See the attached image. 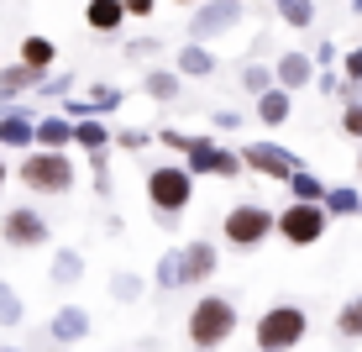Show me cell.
<instances>
[{
    "mask_svg": "<svg viewBox=\"0 0 362 352\" xmlns=\"http://www.w3.org/2000/svg\"><path fill=\"white\" fill-rule=\"evenodd\" d=\"M326 210H331V221H341V216H362V190H357V184H331Z\"/></svg>",
    "mask_w": 362,
    "mask_h": 352,
    "instance_id": "obj_25",
    "label": "cell"
},
{
    "mask_svg": "<svg viewBox=\"0 0 362 352\" xmlns=\"http://www.w3.org/2000/svg\"><path fill=\"white\" fill-rule=\"evenodd\" d=\"M273 6H284V0H273Z\"/></svg>",
    "mask_w": 362,
    "mask_h": 352,
    "instance_id": "obj_44",
    "label": "cell"
},
{
    "mask_svg": "<svg viewBox=\"0 0 362 352\" xmlns=\"http://www.w3.org/2000/svg\"><path fill=\"white\" fill-rule=\"evenodd\" d=\"M273 84H279V74H273L268 64H247V69H242V90H247V95H257V100H263V95L273 90Z\"/></svg>",
    "mask_w": 362,
    "mask_h": 352,
    "instance_id": "obj_30",
    "label": "cell"
},
{
    "mask_svg": "<svg viewBox=\"0 0 362 352\" xmlns=\"http://www.w3.org/2000/svg\"><path fill=\"white\" fill-rule=\"evenodd\" d=\"M158 142L173 147V153H189V142H194V137H189V132H173V127H163V132H158Z\"/></svg>",
    "mask_w": 362,
    "mask_h": 352,
    "instance_id": "obj_35",
    "label": "cell"
},
{
    "mask_svg": "<svg viewBox=\"0 0 362 352\" xmlns=\"http://www.w3.org/2000/svg\"><path fill=\"white\" fill-rule=\"evenodd\" d=\"M236 21H242V0H205L189 16V42H210V37L231 32Z\"/></svg>",
    "mask_w": 362,
    "mask_h": 352,
    "instance_id": "obj_8",
    "label": "cell"
},
{
    "mask_svg": "<svg viewBox=\"0 0 362 352\" xmlns=\"http://www.w3.org/2000/svg\"><path fill=\"white\" fill-rule=\"evenodd\" d=\"M0 242L6 247H47L53 242V226H47L42 210H32V205H11L6 216H0Z\"/></svg>",
    "mask_w": 362,
    "mask_h": 352,
    "instance_id": "obj_7",
    "label": "cell"
},
{
    "mask_svg": "<svg viewBox=\"0 0 362 352\" xmlns=\"http://www.w3.org/2000/svg\"><path fill=\"white\" fill-rule=\"evenodd\" d=\"M179 253H184V284H210L221 273V247L210 242V237H194Z\"/></svg>",
    "mask_w": 362,
    "mask_h": 352,
    "instance_id": "obj_10",
    "label": "cell"
},
{
    "mask_svg": "<svg viewBox=\"0 0 362 352\" xmlns=\"http://www.w3.org/2000/svg\"><path fill=\"white\" fill-rule=\"evenodd\" d=\"M42 84H47V74H37L27 64H6V69H0V100H16L27 90H42Z\"/></svg>",
    "mask_w": 362,
    "mask_h": 352,
    "instance_id": "obj_18",
    "label": "cell"
},
{
    "mask_svg": "<svg viewBox=\"0 0 362 352\" xmlns=\"http://www.w3.org/2000/svg\"><path fill=\"white\" fill-rule=\"evenodd\" d=\"M173 69L184 74V79H210L221 64H216V53H210L205 42H184L179 47V58H173Z\"/></svg>",
    "mask_w": 362,
    "mask_h": 352,
    "instance_id": "obj_16",
    "label": "cell"
},
{
    "mask_svg": "<svg viewBox=\"0 0 362 352\" xmlns=\"http://www.w3.org/2000/svg\"><path fill=\"white\" fill-rule=\"evenodd\" d=\"M53 58H58V42H53V37H42V32L21 37V64H27V69L47 74V69H53Z\"/></svg>",
    "mask_w": 362,
    "mask_h": 352,
    "instance_id": "obj_20",
    "label": "cell"
},
{
    "mask_svg": "<svg viewBox=\"0 0 362 352\" xmlns=\"http://www.w3.org/2000/svg\"><path fill=\"white\" fill-rule=\"evenodd\" d=\"M142 295H147V279L136 268H116L110 273V300H116V305H136Z\"/></svg>",
    "mask_w": 362,
    "mask_h": 352,
    "instance_id": "obj_23",
    "label": "cell"
},
{
    "mask_svg": "<svg viewBox=\"0 0 362 352\" xmlns=\"http://www.w3.org/2000/svg\"><path fill=\"white\" fill-rule=\"evenodd\" d=\"M315 64H320V69L336 64V42H320V47H315Z\"/></svg>",
    "mask_w": 362,
    "mask_h": 352,
    "instance_id": "obj_38",
    "label": "cell"
},
{
    "mask_svg": "<svg viewBox=\"0 0 362 352\" xmlns=\"http://www.w3.org/2000/svg\"><path fill=\"white\" fill-rule=\"evenodd\" d=\"M289 195L299 200V205H326V195H331V184L320 179V174H310V169H299L294 179H289Z\"/></svg>",
    "mask_w": 362,
    "mask_h": 352,
    "instance_id": "obj_22",
    "label": "cell"
},
{
    "mask_svg": "<svg viewBox=\"0 0 362 352\" xmlns=\"http://www.w3.org/2000/svg\"><path fill=\"white\" fill-rule=\"evenodd\" d=\"M194 352H199V347H194Z\"/></svg>",
    "mask_w": 362,
    "mask_h": 352,
    "instance_id": "obj_45",
    "label": "cell"
},
{
    "mask_svg": "<svg viewBox=\"0 0 362 352\" xmlns=\"http://www.w3.org/2000/svg\"><path fill=\"white\" fill-rule=\"evenodd\" d=\"M341 79L352 84V90L362 84V47H352V53H341Z\"/></svg>",
    "mask_w": 362,
    "mask_h": 352,
    "instance_id": "obj_33",
    "label": "cell"
},
{
    "mask_svg": "<svg viewBox=\"0 0 362 352\" xmlns=\"http://www.w3.org/2000/svg\"><path fill=\"white\" fill-rule=\"evenodd\" d=\"M242 158H247V169H252V174H263V179H279V184H289L294 174L305 169L294 153H284V147H273V142H247Z\"/></svg>",
    "mask_w": 362,
    "mask_h": 352,
    "instance_id": "obj_9",
    "label": "cell"
},
{
    "mask_svg": "<svg viewBox=\"0 0 362 352\" xmlns=\"http://www.w3.org/2000/svg\"><path fill=\"white\" fill-rule=\"evenodd\" d=\"M305 336H310V316L299 305H289V300H284V305H268L252 326L257 352H294Z\"/></svg>",
    "mask_w": 362,
    "mask_h": 352,
    "instance_id": "obj_3",
    "label": "cell"
},
{
    "mask_svg": "<svg viewBox=\"0 0 362 352\" xmlns=\"http://www.w3.org/2000/svg\"><path fill=\"white\" fill-rule=\"evenodd\" d=\"M326 232H331V210L326 205H299V200H289V205L279 210V237L289 247H315Z\"/></svg>",
    "mask_w": 362,
    "mask_h": 352,
    "instance_id": "obj_6",
    "label": "cell"
},
{
    "mask_svg": "<svg viewBox=\"0 0 362 352\" xmlns=\"http://www.w3.org/2000/svg\"><path fill=\"white\" fill-rule=\"evenodd\" d=\"M273 232H279V216H273L268 205H252V200L231 205V210H226V221H221V237H226L236 253H252V247H263Z\"/></svg>",
    "mask_w": 362,
    "mask_h": 352,
    "instance_id": "obj_5",
    "label": "cell"
},
{
    "mask_svg": "<svg viewBox=\"0 0 362 352\" xmlns=\"http://www.w3.org/2000/svg\"><path fill=\"white\" fill-rule=\"evenodd\" d=\"M289 116H294V95L273 84V90H268L263 100H257V121H263V127H284Z\"/></svg>",
    "mask_w": 362,
    "mask_h": 352,
    "instance_id": "obj_21",
    "label": "cell"
},
{
    "mask_svg": "<svg viewBox=\"0 0 362 352\" xmlns=\"http://www.w3.org/2000/svg\"><path fill=\"white\" fill-rule=\"evenodd\" d=\"M74 137H79V127H74L69 116H42L37 121V147H42V153H64Z\"/></svg>",
    "mask_w": 362,
    "mask_h": 352,
    "instance_id": "obj_17",
    "label": "cell"
},
{
    "mask_svg": "<svg viewBox=\"0 0 362 352\" xmlns=\"http://www.w3.org/2000/svg\"><path fill=\"white\" fill-rule=\"evenodd\" d=\"M221 153H226V147H221L216 137H194V142H189V153H184V169H189L194 179H216Z\"/></svg>",
    "mask_w": 362,
    "mask_h": 352,
    "instance_id": "obj_15",
    "label": "cell"
},
{
    "mask_svg": "<svg viewBox=\"0 0 362 352\" xmlns=\"http://www.w3.org/2000/svg\"><path fill=\"white\" fill-rule=\"evenodd\" d=\"M47 279H53V284H79L84 279V253H79V247H58Z\"/></svg>",
    "mask_w": 362,
    "mask_h": 352,
    "instance_id": "obj_24",
    "label": "cell"
},
{
    "mask_svg": "<svg viewBox=\"0 0 362 352\" xmlns=\"http://www.w3.org/2000/svg\"><path fill=\"white\" fill-rule=\"evenodd\" d=\"M153 284L158 289H184V253L179 247H168V253L153 263Z\"/></svg>",
    "mask_w": 362,
    "mask_h": 352,
    "instance_id": "obj_26",
    "label": "cell"
},
{
    "mask_svg": "<svg viewBox=\"0 0 362 352\" xmlns=\"http://www.w3.org/2000/svg\"><path fill=\"white\" fill-rule=\"evenodd\" d=\"M236 305L226 295H205V300H194L189 305V347L199 352H216V347H226L231 336H236Z\"/></svg>",
    "mask_w": 362,
    "mask_h": 352,
    "instance_id": "obj_2",
    "label": "cell"
},
{
    "mask_svg": "<svg viewBox=\"0 0 362 352\" xmlns=\"http://www.w3.org/2000/svg\"><path fill=\"white\" fill-rule=\"evenodd\" d=\"M315 69H320V64H315L310 53H284L279 64H273V74H279V90H289V95L305 90V84L315 79Z\"/></svg>",
    "mask_w": 362,
    "mask_h": 352,
    "instance_id": "obj_14",
    "label": "cell"
},
{
    "mask_svg": "<svg viewBox=\"0 0 362 352\" xmlns=\"http://www.w3.org/2000/svg\"><path fill=\"white\" fill-rule=\"evenodd\" d=\"M16 179L32 195H69L74 190V163H69V153H42L37 147V153H21Z\"/></svg>",
    "mask_w": 362,
    "mask_h": 352,
    "instance_id": "obj_4",
    "label": "cell"
},
{
    "mask_svg": "<svg viewBox=\"0 0 362 352\" xmlns=\"http://www.w3.org/2000/svg\"><path fill=\"white\" fill-rule=\"evenodd\" d=\"M0 190H6V158H0Z\"/></svg>",
    "mask_w": 362,
    "mask_h": 352,
    "instance_id": "obj_40",
    "label": "cell"
},
{
    "mask_svg": "<svg viewBox=\"0 0 362 352\" xmlns=\"http://www.w3.org/2000/svg\"><path fill=\"white\" fill-rule=\"evenodd\" d=\"M279 16L289 21L294 32H310V27H315V0H284Z\"/></svg>",
    "mask_w": 362,
    "mask_h": 352,
    "instance_id": "obj_31",
    "label": "cell"
},
{
    "mask_svg": "<svg viewBox=\"0 0 362 352\" xmlns=\"http://www.w3.org/2000/svg\"><path fill=\"white\" fill-rule=\"evenodd\" d=\"M21 321H27V300H21L16 284L0 279V326H21Z\"/></svg>",
    "mask_w": 362,
    "mask_h": 352,
    "instance_id": "obj_29",
    "label": "cell"
},
{
    "mask_svg": "<svg viewBox=\"0 0 362 352\" xmlns=\"http://www.w3.org/2000/svg\"><path fill=\"white\" fill-rule=\"evenodd\" d=\"M116 142H121V147H147V142H158V137H147V132H121Z\"/></svg>",
    "mask_w": 362,
    "mask_h": 352,
    "instance_id": "obj_36",
    "label": "cell"
},
{
    "mask_svg": "<svg viewBox=\"0 0 362 352\" xmlns=\"http://www.w3.org/2000/svg\"><path fill=\"white\" fill-rule=\"evenodd\" d=\"M194 200V174L184 169V163H158V169H147V205L158 210V226H173L189 210Z\"/></svg>",
    "mask_w": 362,
    "mask_h": 352,
    "instance_id": "obj_1",
    "label": "cell"
},
{
    "mask_svg": "<svg viewBox=\"0 0 362 352\" xmlns=\"http://www.w3.org/2000/svg\"><path fill=\"white\" fill-rule=\"evenodd\" d=\"M0 147H27V153H37V121L27 116L21 106H6L0 110Z\"/></svg>",
    "mask_w": 362,
    "mask_h": 352,
    "instance_id": "obj_11",
    "label": "cell"
},
{
    "mask_svg": "<svg viewBox=\"0 0 362 352\" xmlns=\"http://www.w3.org/2000/svg\"><path fill=\"white\" fill-rule=\"evenodd\" d=\"M74 127H79V137H74V142H79V147H84L90 158H100V153H105L110 142H116V137L105 132V121H74Z\"/></svg>",
    "mask_w": 362,
    "mask_h": 352,
    "instance_id": "obj_27",
    "label": "cell"
},
{
    "mask_svg": "<svg viewBox=\"0 0 362 352\" xmlns=\"http://www.w3.org/2000/svg\"><path fill=\"white\" fill-rule=\"evenodd\" d=\"M0 352H21V347H0Z\"/></svg>",
    "mask_w": 362,
    "mask_h": 352,
    "instance_id": "obj_43",
    "label": "cell"
},
{
    "mask_svg": "<svg viewBox=\"0 0 362 352\" xmlns=\"http://www.w3.org/2000/svg\"><path fill=\"white\" fill-rule=\"evenodd\" d=\"M352 11H357V16H362V0H352Z\"/></svg>",
    "mask_w": 362,
    "mask_h": 352,
    "instance_id": "obj_41",
    "label": "cell"
},
{
    "mask_svg": "<svg viewBox=\"0 0 362 352\" xmlns=\"http://www.w3.org/2000/svg\"><path fill=\"white\" fill-rule=\"evenodd\" d=\"M173 6H194V11H199V6H205V0H173Z\"/></svg>",
    "mask_w": 362,
    "mask_h": 352,
    "instance_id": "obj_39",
    "label": "cell"
},
{
    "mask_svg": "<svg viewBox=\"0 0 362 352\" xmlns=\"http://www.w3.org/2000/svg\"><path fill=\"white\" fill-rule=\"evenodd\" d=\"M357 174H362V147H357Z\"/></svg>",
    "mask_w": 362,
    "mask_h": 352,
    "instance_id": "obj_42",
    "label": "cell"
},
{
    "mask_svg": "<svg viewBox=\"0 0 362 352\" xmlns=\"http://www.w3.org/2000/svg\"><path fill=\"white\" fill-rule=\"evenodd\" d=\"M158 0H127V16H153Z\"/></svg>",
    "mask_w": 362,
    "mask_h": 352,
    "instance_id": "obj_37",
    "label": "cell"
},
{
    "mask_svg": "<svg viewBox=\"0 0 362 352\" xmlns=\"http://www.w3.org/2000/svg\"><path fill=\"white\" fill-rule=\"evenodd\" d=\"M210 127L216 132H242V110H231V106H221L216 116H210Z\"/></svg>",
    "mask_w": 362,
    "mask_h": 352,
    "instance_id": "obj_34",
    "label": "cell"
},
{
    "mask_svg": "<svg viewBox=\"0 0 362 352\" xmlns=\"http://www.w3.org/2000/svg\"><path fill=\"white\" fill-rule=\"evenodd\" d=\"M336 336H346V342H362V295H352L341 310H336Z\"/></svg>",
    "mask_w": 362,
    "mask_h": 352,
    "instance_id": "obj_28",
    "label": "cell"
},
{
    "mask_svg": "<svg viewBox=\"0 0 362 352\" xmlns=\"http://www.w3.org/2000/svg\"><path fill=\"white\" fill-rule=\"evenodd\" d=\"M142 90H147V100H163V106H168V100L184 95V74L179 69H147L142 74Z\"/></svg>",
    "mask_w": 362,
    "mask_h": 352,
    "instance_id": "obj_19",
    "label": "cell"
},
{
    "mask_svg": "<svg viewBox=\"0 0 362 352\" xmlns=\"http://www.w3.org/2000/svg\"><path fill=\"white\" fill-rule=\"evenodd\" d=\"M84 27L95 37H116L127 27V0H84Z\"/></svg>",
    "mask_w": 362,
    "mask_h": 352,
    "instance_id": "obj_13",
    "label": "cell"
},
{
    "mask_svg": "<svg viewBox=\"0 0 362 352\" xmlns=\"http://www.w3.org/2000/svg\"><path fill=\"white\" fill-rule=\"evenodd\" d=\"M90 310L84 305H64V310H53V321H47V336H53L58 347H74V342H84L90 336Z\"/></svg>",
    "mask_w": 362,
    "mask_h": 352,
    "instance_id": "obj_12",
    "label": "cell"
},
{
    "mask_svg": "<svg viewBox=\"0 0 362 352\" xmlns=\"http://www.w3.org/2000/svg\"><path fill=\"white\" fill-rule=\"evenodd\" d=\"M341 132L362 142V100H346V106H341Z\"/></svg>",
    "mask_w": 362,
    "mask_h": 352,
    "instance_id": "obj_32",
    "label": "cell"
}]
</instances>
